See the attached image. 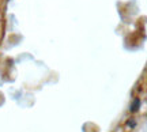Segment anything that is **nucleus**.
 Instances as JSON below:
<instances>
[{"label":"nucleus","mask_w":147,"mask_h":132,"mask_svg":"<svg viewBox=\"0 0 147 132\" xmlns=\"http://www.w3.org/2000/svg\"><path fill=\"white\" fill-rule=\"evenodd\" d=\"M139 108H140V100L139 98H134L131 102V105H129V112L131 113H136L139 110Z\"/></svg>","instance_id":"f257e3e1"},{"label":"nucleus","mask_w":147,"mask_h":132,"mask_svg":"<svg viewBox=\"0 0 147 132\" xmlns=\"http://www.w3.org/2000/svg\"><path fill=\"white\" fill-rule=\"evenodd\" d=\"M127 125H128V127H131V128H134L135 125H136V121H135V120H129V121L127 123Z\"/></svg>","instance_id":"f03ea898"}]
</instances>
